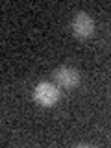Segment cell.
<instances>
[{
	"instance_id": "obj_1",
	"label": "cell",
	"mask_w": 111,
	"mask_h": 148,
	"mask_svg": "<svg viewBox=\"0 0 111 148\" xmlns=\"http://www.w3.org/2000/svg\"><path fill=\"white\" fill-rule=\"evenodd\" d=\"M34 98H35L37 104L43 106V108H52L59 100V89L50 82H39L35 85Z\"/></svg>"
},
{
	"instance_id": "obj_2",
	"label": "cell",
	"mask_w": 111,
	"mask_h": 148,
	"mask_svg": "<svg viewBox=\"0 0 111 148\" xmlns=\"http://www.w3.org/2000/svg\"><path fill=\"white\" fill-rule=\"evenodd\" d=\"M54 82L63 89H74L80 83V72L72 67H59L54 71Z\"/></svg>"
},
{
	"instance_id": "obj_3",
	"label": "cell",
	"mask_w": 111,
	"mask_h": 148,
	"mask_svg": "<svg viewBox=\"0 0 111 148\" xmlns=\"http://www.w3.org/2000/svg\"><path fill=\"white\" fill-rule=\"evenodd\" d=\"M72 32L78 39H87L95 32V21L87 13H76V17L72 18Z\"/></svg>"
}]
</instances>
